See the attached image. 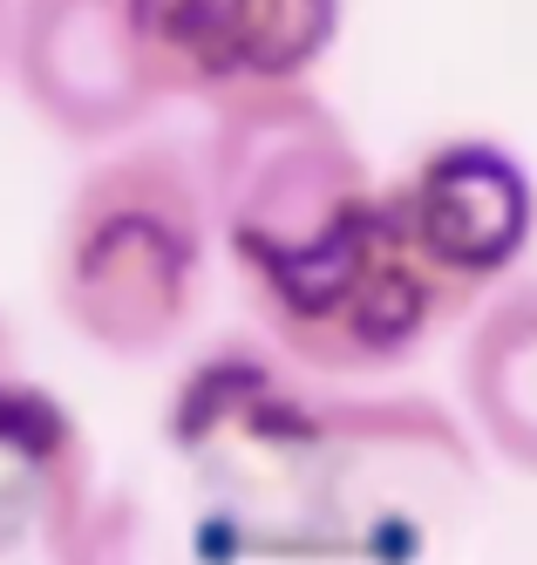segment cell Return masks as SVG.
I'll return each instance as SVG.
<instances>
[{"instance_id": "1", "label": "cell", "mask_w": 537, "mask_h": 565, "mask_svg": "<svg viewBox=\"0 0 537 565\" xmlns=\"http://www.w3.org/2000/svg\"><path fill=\"white\" fill-rule=\"evenodd\" d=\"M212 184L178 143H116L75 178L49 246V300L109 361L171 354L212 279Z\"/></svg>"}, {"instance_id": "2", "label": "cell", "mask_w": 537, "mask_h": 565, "mask_svg": "<svg viewBox=\"0 0 537 565\" xmlns=\"http://www.w3.org/2000/svg\"><path fill=\"white\" fill-rule=\"evenodd\" d=\"M204 184L238 279L313 253L320 238L361 225L382 205L354 130L307 83L218 103L204 137Z\"/></svg>"}, {"instance_id": "3", "label": "cell", "mask_w": 537, "mask_h": 565, "mask_svg": "<svg viewBox=\"0 0 537 565\" xmlns=\"http://www.w3.org/2000/svg\"><path fill=\"white\" fill-rule=\"evenodd\" d=\"M238 287H245L259 334L300 375H326V382L388 375L401 361H416L457 320L442 307V294L422 279V266L401 253L382 205L361 225L320 238L300 259L245 273Z\"/></svg>"}, {"instance_id": "4", "label": "cell", "mask_w": 537, "mask_h": 565, "mask_svg": "<svg viewBox=\"0 0 537 565\" xmlns=\"http://www.w3.org/2000/svg\"><path fill=\"white\" fill-rule=\"evenodd\" d=\"M401 253L449 313H470L517 273L537 232V184L497 137H442L382 184Z\"/></svg>"}, {"instance_id": "5", "label": "cell", "mask_w": 537, "mask_h": 565, "mask_svg": "<svg viewBox=\"0 0 537 565\" xmlns=\"http://www.w3.org/2000/svg\"><path fill=\"white\" fill-rule=\"evenodd\" d=\"M8 62L21 103L68 143H116L171 103L143 0H21Z\"/></svg>"}, {"instance_id": "6", "label": "cell", "mask_w": 537, "mask_h": 565, "mask_svg": "<svg viewBox=\"0 0 537 565\" xmlns=\"http://www.w3.org/2000/svg\"><path fill=\"white\" fill-rule=\"evenodd\" d=\"M341 21L347 0H143L163 96L204 109L313 83Z\"/></svg>"}, {"instance_id": "7", "label": "cell", "mask_w": 537, "mask_h": 565, "mask_svg": "<svg viewBox=\"0 0 537 565\" xmlns=\"http://www.w3.org/2000/svg\"><path fill=\"white\" fill-rule=\"evenodd\" d=\"M89 498V443L68 402L0 361V558L55 545Z\"/></svg>"}, {"instance_id": "8", "label": "cell", "mask_w": 537, "mask_h": 565, "mask_svg": "<svg viewBox=\"0 0 537 565\" xmlns=\"http://www.w3.org/2000/svg\"><path fill=\"white\" fill-rule=\"evenodd\" d=\"M463 409L511 470L537 477V279L483 300L463 341Z\"/></svg>"}, {"instance_id": "9", "label": "cell", "mask_w": 537, "mask_h": 565, "mask_svg": "<svg viewBox=\"0 0 537 565\" xmlns=\"http://www.w3.org/2000/svg\"><path fill=\"white\" fill-rule=\"evenodd\" d=\"M49 552H55V565H178L171 539L157 532V511L130 491L89 498Z\"/></svg>"}, {"instance_id": "10", "label": "cell", "mask_w": 537, "mask_h": 565, "mask_svg": "<svg viewBox=\"0 0 537 565\" xmlns=\"http://www.w3.org/2000/svg\"><path fill=\"white\" fill-rule=\"evenodd\" d=\"M14 8L21 0H0V62H8V42H14Z\"/></svg>"}, {"instance_id": "11", "label": "cell", "mask_w": 537, "mask_h": 565, "mask_svg": "<svg viewBox=\"0 0 537 565\" xmlns=\"http://www.w3.org/2000/svg\"><path fill=\"white\" fill-rule=\"evenodd\" d=\"M0 361H14V334L8 328H0Z\"/></svg>"}]
</instances>
